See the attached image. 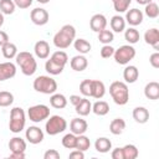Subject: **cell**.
I'll use <instances>...</instances> for the list:
<instances>
[{
  "mask_svg": "<svg viewBox=\"0 0 159 159\" xmlns=\"http://www.w3.org/2000/svg\"><path fill=\"white\" fill-rule=\"evenodd\" d=\"M76 39V29L67 24V25H63L53 36V45L60 48V50H65V48H68L73 41Z\"/></svg>",
  "mask_w": 159,
  "mask_h": 159,
  "instance_id": "1",
  "label": "cell"
},
{
  "mask_svg": "<svg viewBox=\"0 0 159 159\" xmlns=\"http://www.w3.org/2000/svg\"><path fill=\"white\" fill-rule=\"evenodd\" d=\"M16 65L20 66L21 72L25 76H32L37 70V62L31 52L27 51H20L17 52L16 57Z\"/></svg>",
  "mask_w": 159,
  "mask_h": 159,
  "instance_id": "2",
  "label": "cell"
},
{
  "mask_svg": "<svg viewBox=\"0 0 159 159\" xmlns=\"http://www.w3.org/2000/svg\"><path fill=\"white\" fill-rule=\"evenodd\" d=\"M109 94L113 102L118 106H124L129 101V89L125 82L114 81L109 86Z\"/></svg>",
  "mask_w": 159,
  "mask_h": 159,
  "instance_id": "3",
  "label": "cell"
},
{
  "mask_svg": "<svg viewBox=\"0 0 159 159\" xmlns=\"http://www.w3.org/2000/svg\"><path fill=\"white\" fill-rule=\"evenodd\" d=\"M32 87L39 93L52 94L57 91V82L51 76H39L34 80Z\"/></svg>",
  "mask_w": 159,
  "mask_h": 159,
  "instance_id": "4",
  "label": "cell"
},
{
  "mask_svg": "<svg viewBox=\"0 0 159 159\" xmlns=\"http://www.w3.org/2000/svg\"><path fill=\"white\" fill-rule=\"evenodd\" d=\"M26 124V114L22 108L14 107L10 111V120H9V129L12 133H20Z\"/></svg>",
  "mask_w": 159,
  "mask_h": 159,
  "instance_id": "5",
  "label": "cell"
},
{
  "mask_svg": "<svg viewBox=\"0 0 159 159\" xmlns=\"http://www.w3.org/2000/svg\"><path fill=\"white\" fill-rule=\"evenodd\" d=\"M67 128V122L61 116H51L47 118V122L45 124V130L48 135H57L62 132H65Z\"/></svg>",
  "mask_w": 159,
  "mask_h": 159,
  "instance_id": "6",
  "label": "cell"
},
{
  "mask_svg": "<svg viewBox=\"0 0 159 159\" xmlns=\"http://www.w3.org/2000/svg\"><path fill=\"white\" fill-rule=\"evenodd\" d=\"M114 61L119 65H128L135 57V48L132 45H123L119 48L114 50L113 53Z\"/></svg>",
  "mask_w": 159,
  "mask_h": 159,
  "instance_id": "7",
  "label": "cell"
},
{
  "mask_svg": "<svg viewBox=\"0 0 159 159\" xmlns=\"http://www.w3.org/2000/svg\"><path fill=\"white\" fill-rule=\"evenodd\" d=\"M29 119L34 123H40L50 117V108L46 104H35L27 109Z\"/></svg>",
  "mask_w": 159,
  "mask_h": 159,
  "instance_id": "8",
  "label": "cell"
},
{
  "mask_svg": "<svg viewBox=\"0 0 159 159\" xmlns=\"http://www.w3.org/2000/svg\"><path fill=\"white\" fill-rule=\"evenodd\" d=\"M30 19L31 21L37 25V26H43L48 22L50 20V15L47 12V10L42 9V7H35L34 10H31L30 12Z\"/></svg>",
  "mask_w": 159,
  "mask_h": 159,
  "instance_id": "9",
  "label": "cell"
},
{
  "mask_svg": "<svg viewBox=\"0 0 159 159\" xmlns=\"http://www.w3.org/2000/svg\"><path fill=\"white\" fill-rule=\"evenodd\" d=\"M43 132L40 127H36V125H31L26 129L25 132V137L27 139L29 143L31 144H40L42 140H43Z\"/></svg>",
  "mask_w": 159,
  "mask_h": 159,
  "instance_id": "10",
  "label": "cell"
},
{
  "mask_svg": "<svg viewBox=\"0 0 159 159\" xmlns=\"http://www.w3.org/2000/svg\"><path fill=\"white\" fill-rule=\"evenodd\" d=\"M15 75H16V66H15V63H12L10 61L0 63V82L10 80V78L15 77Z\"/></svg>",
  "mask_w": 159,
  "mask_h": 159,
  "instance_id": "11",
  "label": "cell"
},
{
  "mask_svg": "<svg viewBox=\"0 0 159 159\" xmlns=\"http://www.w3.org/2000/svg\"><path fill=\"white\" fill-rule=\"evenodd\" d=\"M143 17H144V14L139 10V9H130V10H127L125 11V22H128L130 26H138L143 22Z\"/></svg>",
  "mask_w": 159,
  "mask_h": 159,
  "instance_id": "12",
  "label": "cell"
},
{
  "mask_svg": "<svg viewBox=\"0 0 159 159\" xmlns=\"http://www.w3.org/2000/svg\"><path fill=\"white\" fill-rule=\"evenodd\" d=\"M107 26V19L103 14H94L89 20V27L94 32H99L104 30Z\"/></svg>",
  "mask_w": 159,
  "mask_h": 159,
  "instance_id": "13",
  "label": "cell"
},
{
  "mask_svg": "<svg viewBox=\"0 0 159 159\" xmlns=\"http://www.w3.org/2000/svg\"><path fill=\"white\" fill-rule=\"evenodd\" d=\"M70 129H71V133L76 135L84 134L88 129V123L83 118H73L70 122Z\"/></svg>",
  "mask_w": 159,
  "mask_h": 159,
  "instance_id": "14",
  "label": "cell"
},
{
  "mask_svg": "<svg viewBox=\"0 0 159 159\" xmlns=\"http://www.w3.org/2000/svg\"><path fill=\"white\" fill-rule=\"evenodd\" d=\"M34 51H35V55L36 57L41 58V60H46L48 56H50V45L47 41L45 40H40L35 43L34 46Z\"/></svg>",
  "mask_w": 159,
  "mask_h": 159,
  "instance_id": "15",
  "label": "cell"
},
{
  "mask_svg": "<svg viewBox=\"0 0 159 159\" xmlns=\"http://www.w3.org/2000/svg\"><path fill=\"white\" fill-rule=\"evenodd\" d=\"M70 66H71V68H72L73 71H76V72H82V71H84V70L87 68V66H88V60L86 58L84 55H81V53H80V55L72 57V60L70 61Z\"/></svg>",
  "mask_w": 159,
  "mask_h": 159,
  "instance_id": "16",
  "label": "cell"
},
{
  "mask_svg": "<svg viewBox=\"0 0 159 159\" xmlns=\"http://www.w3.org/2000/svg\"><path fill=\"white\" fill-rule=\"evenodd\" d=\"M144 41L153 46L154 50H159V30L155 27L147 30L144 34Z\"/></svg>",
  "mask_w": 159,
  "mask_h": 159,
  "instance_id": "17",
  "label": "cell"
},
{
  "mask_svg": "<svg viewBox=\"0 0 159 159\" xmlns=\"http://www.w3.org/2000/svg\"><path fill=\"white\" fill-rule=\"evenodd\" d=\"M144 96L148 99L157 101L159 98V83L155 82V81H152V82L147 83L145 87H144Z\"/></svg>",
  "mask_w": 159,
  "mask_h": 159,
  "instance_id": "18",
  "label": "cell"
},
{
  "mask_svg": "<svg viewBox=\"0 0 159 159\" xmlns=\"http://www.w3.org/2000/svg\"><path fill=\"white\" fill-rule=\"evenodd\" d=\"M75 109L80 117H86L92 112V103L88 98H81L78 104L75 106Z\"/></svg>",
  "mask_w": 159,
  "mask_h": 159,
  "instance_id": "19",
  "label": "cell"
},
{
  "mask_svg": "<svg viewBox=\"0 0 159 159\" xmlns=\"http://www.w3.org/2000/svg\"><path fill=\"white\" fill-rule=\"evenodd\" d=\"M9 149L12 153H25L26 142L21 137H14L9 140Z\"/></svg>",
  "mask_w": 159,
  "mask_h": 159,
  "instance_id": "20",
  "label": "cell"
},
{
  "mask_svg": "<svg viewBox=\"0 0 159 159\" xmlns=\"http://www.w3.org/2000/svg\"><path fill=\"white\" fill-rule=\"evenodd\" d=\"M133 119L139 123V124H144L149 120V111L145 107H135L133 109Z\"/></svg>",
  "mask_w": 159,
  "mask_h": 159,
  "instance_id": "21",
  "label": "cell"
},
{
  "mask_svg": "<svg viewBox=\"0 0 159 159\" xmlns=\"http://www.w3.org/2000/svg\"><path fill=\"white\" fill-rule=\"evenodd\" d=\"M139 77V71L135 66L129 65L123 70V78L125 83H134Z\"/></svg>",
  "mask_w": 159,
  "mask_h": 159,
  "instance_id": "22",
  "label": "cell"
},
{
  "mask_svg": "<svg viewBox=\"0 0 159 159\" xmlns=\"http://www.w3.org/2000/svg\"><path fill=\"white\" fill-rule=\"evenodd\" d=\"M106 94V86L102 81L99 80H92V98L96 99H101L103 98V96Z\"/></svg>",
  "mask_w": 159,
  "mask_h": 159,
  "instance_id": "23",
  "label": "cell"
},
{
  "mask_svg": "<svg viewBox=\"0 0 159 159\" xmlns=\"http://www.w3.org/2000/svg\"><path fill=\"white\" fill-rule=\"evenodd\" d=\"M50 104L51 107L56 109H63L67 106V98L62 93H52L50 97Z\"/></svg>",
  "mask_w": 159,
  "mask_h": 159,
  "instance_id": "24",
  "label": "cell"
},
{
  "mask_svg": "<svg viewBox=\"0 0 159 159\" xmlns=\"http://www.w3.org/2000/svg\"><path fill=\"white\" fill-rule=\"evenodd\" d=\"M94 148L98 153H108L112 149V142L106 137H99L94 142Z\"/></svg>",
  "mask_w": 159,
  "mask_h": 159,
  "instance_id": "25",
  "label": "cell"
},
{
  "mask_svg": "<svg viewBox=\"0 0 159 159\" xmlns=\"http://www.w3.org/2000/svg\"><path fill=\"white\" fill-rule=\"evenodd\" d=\"M109 25H111V29L114 32H118V34H120V32H123L125 30V20L120 15L112 16V19L109 21Z\"/></svg>",
  "mask_w": 159,
  "mask_h": 159,
  "instance_id": "26",
  "label": "cell"
},
{
  "mask_svg": "<svg viewBox=\"0 0 159 159\" xmlns=\"http://www.w3.org/2000/svg\"><path fill=\"white\" fill-rule=\"evenodd\" d=\"M125 129V120L123 118H114L109 123V132L114 135H119Z\"/></svg>",
  "mask_w": 159,
  "mask_h": 159,
  "instance_id": "27",
  "label": "cell"
},
{
  "mask_svg": "<svg viewBox=\"0 0 159 159\" xmlns=\"http://www.w3.org/2000/svg\"><path fill=\"white\" fill-rule=\"evenodd\" d=\"M1 51H2V56L6 58V60H11V58H15L16 55H17V47L15 43L12 42H6L4 46H1Z\"/></svg>",
  "mask_w": 159,
  "mask_h": 159,
  "instance_id": "28",
  "label": "cell"
},
{
  "mask_svg": "<svg viewBox=\"0 0 159 159\" xmlns=\"http://www.w3.org/2000/svg\"><path fill=\"white\" fill-rule=\"evenodd\" d=\"M92 112L96 116H106L109 112V104L106 101H97L92 104Z\"/></svg>",
  "mask_w": 159,
  "mask_h": 159,
  "instance_id": "29",
  "label": "cell"
},
{
  "mask_svg": "<svg viewBox=\"0 0 159 159\" xmlns=\"http://www.w3.org/2000/svg\"><path fill=\"white\" fill-rule=\"evenodd\" d=\"M73 46H75V50L77 52H80L81 55L88 53L91 51V48H92L91 43L87 40H84V39H77V40H75L73 41Z\"/></svg>",
  "mask_w": 159,
  "mask_h": 159,
  "instance_id": "30",
  "label": "cell"
},
{
  "mask_svg": "<svg viewBox=\"0 0 159 159\" xmlns=\"http://www.w3.org/2000/svg\"><path fill=\"white\" fill-rule=\"evenodd\" d=\"M139 37H140L139 31H138L135 27L132 26V27L124 30V39L128 41L129 45H134V43H137V42L139 41Z\"/></svg>",
  "mask_w": 159,
  "mask_h": 159,
  "instance_id": "31",
  "label": "cell"
},
{
  "mask_svg": "<svg viewBox=\"0 0 159 159\" xmlns=\"http://www.w3.org/2000/svg\"><path fill=\"white\" fill-rule=\"evenodd\" d=\"M63 68H65L63 66H60V65L55 63L52 60H47L46 63H45V70H46V72L50 73L51 76H57V75L62 73Z\"/></svg>",
  "mask_w": 159,
  "mask_h": 159,
  "instance_id": "32",
  "label": "cell"
},
{
  "mask_svg": "<svg viewBox=\"0 0 159 159\" xmlns=\"http://www.w3.org/2000/svg\"><path fill=\"white\" fill-rule=\"evenodd\" d=\"M50 60H52L55 63H57V65H60V66H66V63L68 62V56H67V53L65 52V51H61V50H58V51H56V52H53L52 55H51V57H50Z\"/></svg>",
  "mask_w": 159,
  "mask_h": 159,
  "instance_id": "33",
  "label": "cell"
},
{
  "mask_svg": "<svg viewBox=\"0 0 159 159\" xmlns=\"http://www.w3.org/2000/svg\"><path fill=\"white\" fill-rule=\"evenodd\" d=\"M122 150H123L124 159H135L139 155L138 148L134 144H127V145L122 147Z\"/></svg>",
  "mask_w": 159,
  "mask_h": 159,
  "instance_id": "34",
  "label": "cell"
},
{
  "mask_svg": "<svg viewBox=\"0 0 159 159\" xmlns=\"http://www.w3.org/2000/svg\"><path fill=\"white\" fill-rule=\"evenodd\" d=\"M145 9H144V14L149 17V19H157L159 16V6L157 2L154 1H150L149 4L144 5Z\"/></svg>",
  "mask_w": 159,
  "mask_h": 159,
  "instance_id": "35",
  "label": "cell"
},
{
  "mask_svg": "<svg viewBox=\"0 0 159 159\" xmlns=\"http://www.w3.org/2000/svg\"><path fill=\"white\" fill-rule=\"evenodd\" d=\"M16 9V5L14 0H0V11L4 15H11L14 14Z\"/></svg>",
  "mask_w": 159,
  "mask_h": 159,
  "instance_id": "36",
  "label": "cell"
},
{
  "mask_svg": "<svg viewBox=\"0 0 159 159\" xmlns=\"http://www.w3.org/2000/svg\"><path fill=\"white\" fill-rule=\"evenodd\" d=\"M89 147H91V140L88 139V137H86L84 134L77 135V142H76V148L75 149L86 152V150L89 149Z\"/></svg>",
  "mask_w": 159,
  "mask_h": 159,
  "instance_id": "37",
  "label": "cell"
},
{
  "mask_svg": "<svg viewBox=\"0 0 159 159\" xmlns=\"http://www.w3.org/2000/svg\"><path fill=\"white\" fill-rule=\"evenodd\" d=\"M62 145L67 149H75L76 148V142H77V135L73 133H67L62 138Z\"/></svg>",
  "mask_w": 159,
  "mask_h": 159,
  "instance_id": "38",
  "label": "cell"
},
{
  "mask_svg": "<svg viewBox=\"0 0 159 159\" xmlns=\"http://www.w3.org/2000/svg\"><path fill=\"white\" fill-rule=\"evenodd\" d=\"M98 40L103 45H109L114 40V34H113V31L104 29V30H102V31L98 32Z\"/></svg>",
  "mask_w": 159,
  "mask_h": 159,
  "instance_id": "39",
  "label": "cell"
},
{
  "mask_svg": "<svg viewBox=\"0 0 159 159\" xmlns=\"http://www.w3.org/2000/svg\"><path fill=\"white\" fill-rule=\"evenodd\" d=\"M14 102V94L7 91H0V107H9Z\"/></svg>",
  "mask_w": 159,
  "mask_h": 159,
  "instance_id": "40",
  "label": "cell"
},
{
  "mask_svg": "<svg viewBox=\"0 0 159 159\" xmlns=\"http://www.w3.org/2000/svg\"><path fill=\"white\" fill-rule=\"evenodd\" d=\"M113 7L117 12H125L132 4V0H112Z\"/></svg>",
  "mask_w": 159,
  "mask_h": 159,
  "instance_id": "41",
  "label": "cell"
},
{
  "mask_svg": "<svg viewBox=\"0 0 159 159\" xmlns=\"http://www.w3.org/2000/svg\"><path fill=\"white\" fill-rule=\"evenodd\" d=\"M80 92L84 97H91V94H92V80H83L80 83Z\"/></svg>",
  "mask_w": 159,
  "mask_h": 159,
  "instance_id": "42",
  "label": "cell"
},
{
  "mask_svg": "<svg viewBox=\"0 0 159 159\" xmlns=\"http://www.w3.org/2000/svg\"><path fill=\"white\" fill-rule=\"evenodd\" d=\"M114 47H112L111 45H103V47L101 48V57L102 58H109V57H112L113 56V53H114Z\"/></svg>",
  "mask_w": 159,
  "mask_h": 159,
  "instance_id": "43",
  "label": "cell"
},
{
  "mask_svg": "<svg viewBox=\"0 0 159 159\" xmlns=\"http://www.w3.org/2000/svg\"><path fill=\"white\" fill-rule=\"evenodd\" d=\"M43 159H60V153L56 149H48L43 153Z\"/></svg>",
  "mask_w": 159,
  "mask_h": 159,
  "instance_id": "44",
  "label": "cell"
},
{
  "mask_svg": "<svg viewBox=\"0 0 159 159\" xmlns=\"http://www.w3.org/2000/svg\"><path fill=\"white\" fill-rule=\"evenodd\" d=\"M32 1L34 0H14L16 7L19 9H29L32 5Z\"/></svg>",
  "mask_w": 159,
  "mask_h": 159,
  "instance_id": "45",
  "label": "cell"
},
{
  "mask_svg": "<svg viewBox=\"0 0 159 159\" xmlns=\"http://www.w3.org/2000/svg\"><path fill=\"white\" fill-rule=\"evenodd\" d=\"M149 63L154 67V68H159V52H154L150 55L149 57Z\"/></svg>",
  "mask_w": 159,
  "mask_h": 159,
  "instance_id": "46",
  "label": "cell"
},
{
  "mask_svg": "<svg viewBox=\"0 0 159 159\" xmlns=\"http://www.w3.org/2000/svg\"><path fill=\"white\" fill-rule=\"evenodd\" d=\"M68 158H71V159H83L84 158V152L78 150V149H75V150H72L70 153Z\"/></svg>",
  "mask_w": 159,
  "mask_h": 159,
  "instance_id": "47",
  "label": "cell"
},
{
  "mask_svg": "<svg viewBox=\"0 0 159 159\" xmlns=\"http://www.w3.org/2000/svg\"><path fill=\"white\" fill-rule=\"evenodd\" d=\"M111 157H112V159H124L122 148H119V147H118V148L113 149V150H112V153H111Z\"/></svg>",
  "mask_w": 159,
  "mask_h": 159,
  "instance_id": "48",
  "label": "cell"
},
{
  "mask_svg": "<svg viewBox=\"0 0 159 159\" xmlns=\"http://www.w3.org/2000/svg\"><path fill=\"white\" fill-rule=\"evenodd\" d=\"M10 40H9V35L5 32V31H2V30H0V47L1 46H4L6 42H9Z\"/></svg>",
  "mask_w": 159,
  "mask_h": 159,
  "instance_id": "49",
  "label": "cell"
},
{
  "mask_svg": "<svg viewBox=\"0 0 159 159\" xmlns=\"http://www.w3.org/2000/svg\"><path fill=\"white\" fill-rule=\"evenodd\" d=\"M10 159H24L25 158V153H10L9 155Z\"/></svg>",
  "mask_w": 159,
  "mask_h": 159,
  "instance_id": "50",
  "label": "cell"
},
{
  "mask_svg": "<svg viewBox=\"0 0 159 159\" xmlns=\"http://www.w3.org/2000/svg\"><path fill=\"white\" fill-rule=\"evenodd\" d=\"M81 98H82V97H80V96H77V94H72V96H70V102H71L73 106H76V104H78V102L81 101Z\"/></svg>",
  "mask_w": 159,
  "mask_h": 159,
  "instance_id": "51",
  "label": "cell"
},
{
  "mask_svg": "<svg viewBox=\"0 0 159 159\" xmlns=\"http://www.w3.org/2000/svg\"><path fill=\"white\" fill-rule=\"evenodd\" d=\"M139 5H147V4H149L150 1H153V0H135Z\"/></svg>",
  "mask_w": 159,
  "mask_h": 159,
  "instance_id": "52",
  "label": "cell"
},
{
  "mask_svg": "<svg viewBox=\"0 0 159 159\" xmlns=\"http://www.w3.org/2000/svg\"><path fill=\"white\" fill-rule=\"evenodd\" d=\"M4 20H5V19H4V14L0 11V27L4 25Z\"/></svg>",
  "mask_w": 159,
  "mask_h": 159,
  "instance_id": "53",
  "label": "cell"
},
{
  "mask_svg": "<svg viewBox=\"0 0 159 159\" xmlns=\"http://www.w3.org/2000/svg\"><path fill=\"white\" fill-rule=\"evenodd\" d=\"M37 2H40V4H47V2H50L51 0H36Z\"/></svg>",
  "mask_w": 159,
  "mask_h": 159,
  "instance_id": "54",
  "label": "cell"
}]
</instances>
